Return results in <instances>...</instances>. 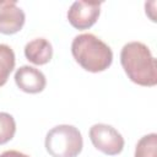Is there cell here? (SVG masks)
Segmentation results:
<instances>
[{
    "label": "cell",
    "mask_w": 157,
    "mask_h": 157,
    "mask_svg": "<svg viewBox=\"0 0 157 157\" xmlns=\"http://www.w3.org/2000/svg\"><path fill=\"white\" fill-rule=\"evenodd\" d=\"M120 63L134 83L145 87H152L157 83V63L146 44L141 42L126 43L120 52Z\"/></svg>",
    "instance_id": "6da1fadb"
},
{
    "label": "cell",
    "mask_w": 157,
    "mask_h": 157,
    "mask_svg": "<svg viewBox=\"0 0 157 157\" xmlns=\"http://www.w3.org/2000/svg\"><path fill=\"white\" fill-rule=\"evenodd\" d=\"M71 53L76 63L90 72L107 70L113 61V52L108 44L92 33H82L74 38Z\"/></svg>",
    "instance_id": "7a4b0ae2"
},
{
    "label": "cell",
    "mask_w": 157,
    "mask_h": 157,
    "mask_svg": "<svg viewBox=\"0 0 157 157\" xmlns=\"http://www.w3.org/2000/svg\"><path fill=\"white\" fill-rule=\"evenodd\" d=\"M45 150L52 157H76L83 147L82 135L69 124L56 125L45 136Z\"/></svg>",
    "instance_id": "3957f363"
},
{
    "label": "cell",
    "mask_w": 157,
    "mask_h": 157,
    "mask_svg": "<svg viewBox=\"0 0 157 157\" xmlns=\"http://www.w3.org/2000/svg\"><path fill=\"white\" fill-rule=\"evenodd\" d=\"M90 140L92 145L108 156H117L124 148V137L108 124H94L90 129Z\"/></svg>",
    "instance_id": "277c9868"
},
{
    "label": "cell",
    "mask_w": 157,
    "mask_h": 157,
    "mask_svg": "<svg viewBox=\"0 0 157 157\" xmlns=\"http://www.w3.org/2000/svg\"><path fill=\"white\" fill-rule=\"evenodd\" d=\"M99 13L101 2L75 1L67 11V20L72 27L77 29H87L97 22Z\"/></svg>",
    "instance_id": "5b68a950"
},
{
    "label": "cell",
    "mask_w": 157,
    "mask_h": 157,
    "mask_svg": "<svg viewBox=\"0 0 157 157\" xmlns=\"http://www.w3.org/2000/svg\"><path fill=\"white\" fill-rule=\"evenodd\" d=\"M25 21V12L16 5V1L0 2V33L15 34L22 29Z\"/></svg>",
    "instance_id": "8992f818"
},
{
    "label": "cell",
    "mask_w": 157,
    "mask_h": 157,
    "mask_svg": "<svg viewBox=\"0 0 157 157\" xmlns=\"http://www.w3.org/2000/svg\"><path fill=\"white\" fill-rule=\"evenodd\" d=\"M15 82L17 87L26 93H39L47 85L44 74L29 65H23L16 70Z\"/></svg>",
    "instance_id": "52a82bcc"
},
{
    "label": "cell",
    "mask_w": 157,
    "mask_h": 157,
    "mask_svg": "<svg viewBox=\"0 0 157 157\" xmlns=\"http://www.w3.org/2000/svg\"><path fill=\"white\" fill-rule=\"evenodd\" d=\"M25 56L34 65H44L52 60L53 47L45 38H34L26 44Z\"/></svg>",
    "instance_id": "ba28073f"
},
{
    "label": "cell",
    "mask_w": 157,
    "mask_h": 157,
    "mask_svg": "<svg viewBox=\"0 0 157 157\" xmlns=\"http://www.w3.org/2000/svg\"><path fill=\"white\" fill-rule=\"evenodd\" d=\"M15 67V53L6 45L0 44V87L7 82L10 74Z\"/></svg>",
    "instance_id": "9c48e42d"
},
{
    "label": "cell",
    "mask_w": 157,
    "mask_h": 157,
    "mask_svg": "<svg viewBox=\"0 0 157 157\" xmlns=\"http://www.w3.org/2000/svg\"><path fill=\"white\" fill-rule=\"evenodd\" d=\"M134 157H157V134L142 136L136 144Z\"/></svg>",
    "instance_id": "30bf717a"
},
{
    "label": "cell",
    "mask_w": 157,
    "mask_h": 157,
    "mask_svg": "<svg viewBox=\"0 0 157 157\" xmlns=\"http://www.w3.org/2000/svg\"><path fill=\"white\" fill-rule=\"evenodd\" d=\"M16 132V123L11 114L0 112V145L9 142Z\"/></svg>",
    "instance_id": "8fae6325"
},
{
    "label": "cell",
    "mask_w": 157,
    "mask_h": 157,
    "mask_svg": "<svg viewBox=\"0 0 157 157\" xmlns=\"http://www.w3.org/2000/svg\"><path fill=\"white\" fill-rule=\"evenodd\" d=\"M0 157H29V156H27L20 151H16V150H7V151L2 152L0 155Z\"/></svg>",
    "instance_id": "7c38bea8"
}]
</instances>
